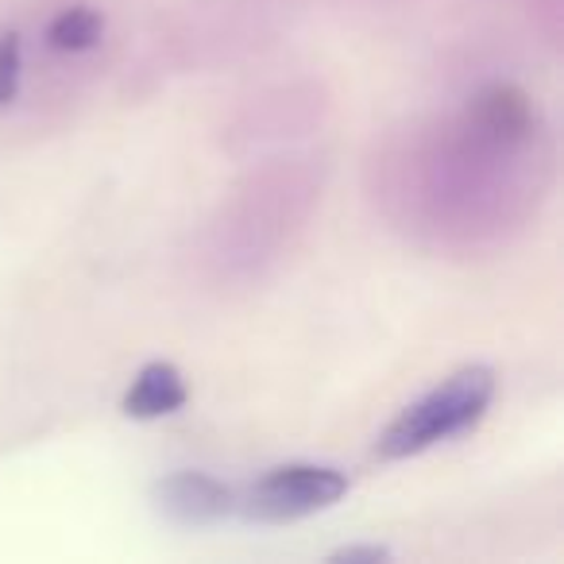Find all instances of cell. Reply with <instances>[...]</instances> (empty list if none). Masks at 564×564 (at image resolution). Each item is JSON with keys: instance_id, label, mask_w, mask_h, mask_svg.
I'll return each mask as SVG.
<instances>
[{"instance_id": "8992f818", "label": "cell", "mask_w": 564, "mask_h": 564, "mask_svg": "<svg viewBox=\"0 0 564 564\" xmlns=\"http://www.w3.org/2000/svg\"><path fill=\"white\" fill-rule=\"evenodd\" d=\"M105 17L89 4H70V9L55 12L47 24V47L58 55H86L101 43Z\"/></svg>"}, {"instance_id": "277c9868", "label": "cell", "mask_w": 564, "mask_h": 564, "mask_svg": "<svg viewBox=\"0 0 564 564\" xmlns=\"http://www.w3.org/2000/svg\"><path fill=\"white\" fill-rule=\"evenodd\" d=\"M189 391H186V379L174 364H148V368L135 371L132 387L124 391V410L128 417H140V422H151V417H166V414H178L186 406Z\"/></svg>"}, {"instance_id": "3957f363", "label": "cell", "mask_w": 564, "mask_h": 564, "mask_svg": "<svg viewBox=\"0 0 564 564\" xmlns=\"http://www.w3.org/2000/svg\"><path fill=\"white\" fill-rule=\"evenodd\" d=\"M151 499L166 522L189 525V530L217 525L236 514V491L209 471H174V476L159 479Z\"/></svg>"}, {"instance_id": "ba28073f", "label": "cell", "mask_w": 564, "mask_h": 564, "mask_svg": "<svg viewBox=\"0 0 564 564\" xmlns=\"http://www.w3.org/2000/svg\"><path fill=\"white\" fill-rule=\"evenodd\" d=\"M333 561H348V564L368 561V564H379V561H391V549H383V545H345V549H337V553H333Z\"/></svg>"}, {"instance_id": "6da1fadb", "label": "cell", "mask_w": 564, "mask_h": 564, "mask_svg": "<svg viewBox=\"0 0 564 564\" xmlns=\"http://www.w3.org/2000/svg\"><path fill=\"white\" fill-rule=\"evenodd\" d=\"M495 399V371L491 368H464L456 376H448L441 387H433L430 394H422L417 402H410L376 441V453L383 460H406L433 445L468 433L479 417L487 414Z\"/></svg>"}, {"instance_id": "7a4b0ae2", "label": "cell", "mask_w": 564, "mask_h": 564, "mask_svg": "<svg viewBox=\"0 0 564 564\" xmlns=\"http://www.w3.org/2000/svg\"><path fill=\"white\" fill-rule=\"evenodd\" d=\"M345 495L348 476L340 468H329V464H279L267 476H259L243 495H236V510L256 525H282L337 507Z\"/></svg>"}, {"instance_id": "52a82bcc", "label": "cell", "mask_w": 564, "mask_h": 564, "mask_svg": "<svg viewBox=\"0 0 564 564\" xmlns=\"http://www.w3.org/2000/svg\"><path fill=\"white\" fill-rule=\"evenodd\" d=\"M24 78V43L17 32H0V105H12Z\"/></svg>"}, {"instance_id": "5b68a950", "label": "cell", "mask_w": 564, "mask_h": 564, "mask_svg": "<svg viewBox=\"0 0 564 564\" xmlns=\"http://www.w3.org/2000/svg\"><path fill=\"white\" fill-rule=\"evenodd\" d=\"M471 120H476V132L484 140L499 143H518L525 132H530V105L518 89L510 86H495L487 89L484 97H476V109H471Z\"/></svg>"}]
</instances>
